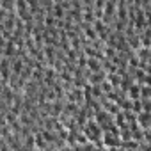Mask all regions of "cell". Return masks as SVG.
Listing matches in <instances>:
<instances>
[{"label":"cell","instance_id":"cell-1","mask_svg":"<svg viewBox=\"0 0 151 151\" xmlns=\"http://www.w3.org/2000/svg\"><path fill=\"white\" fill-rule=\"evenodd\" d=\"M137 126L140 130H149V123H151V114L149 112H140L137 114Z\"/></svg>","mask_w":151,"mask_h":151}]
</instances>
